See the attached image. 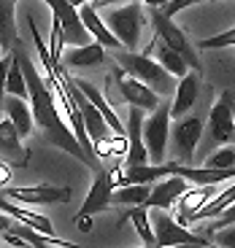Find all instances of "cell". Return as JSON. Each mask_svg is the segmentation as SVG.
<instances>
[{"label":"cell","mask_w":235,"mask_h":248,"mask_svg":"<svg viewBox=\"0 0 235 248\" xmlns=\"http://www.w3.org/2000/svg\"><path fill=\"white\" fill-rule=\"evenodd\" d=\"M17 54H19V51H17ZM19 62H22L25 81H27V94H30L27 100L33 103V108H30V111H33V124H35L38 132L44 135V140L51 143L54 149H62L65 154L76 156V159H79L81 165H87L92 173L98 168H103L100 162L89 159L87 151L81 149V143L76 140L73 130L68 127V122L62 119L60 108H57L54 94H51L49 84H46V78H44V73H41V70L30 62V57H25V54H19Z\"/></svg>","instance_id":"1"},{"label":"cell","mask_w":235,"mask_h":248,"mask_svg":"<svg viewBox=\"0 0 235 248\" xmlns=\"http://www.w3.org/2000/svg\"><path fill=\"white\" fill-rule=\"evenodd\" d=\"M117 65L124 68L130 76H135L138 81L149 84L157 94L162 92H173L176 89V76L168 73L157 60H151L149 54H138V51H127V49H117Z\"/></svg>","instance_id":"2"},{"label":"cell","mask_w":235,"mask_h":248,"mask_svg":"<svg viewBox=\"0 0 235 248\" xmlns=\"http://www.w3.org/2000/svg\"><path fill=\"white\" fill-rule=\"evenodd\" d=\"M108 30L119 38L122 49L138 51L141 44V30L146 25V14H143L141 3H119V8H111L103 19Z\"/></svg>","instance_id":"3"},{"label":"cell","mask_w":235,"mask_h":248,"mask_svg":"<svg viewBox=\"0 0 235 248\" xmlns=\"http://www.w3.org/2000/svg\"><path fill=\"white\" fill-rule=\"evenodd\" d=\"M95 178H92V186H89V194L87 200H84V205L79 208V213L73 216V221L79 224L81 232H89L92 230V224H89V218L98 216V213L108 211L111 208V194H114V184H111V175H108V170L105 168H98L95 170Z\"/></svg>","instance_id":"4"},{"label":"cell","mask_w":235,"mask_h":248,"mask_svg":"<svg viewBox=\"0 0 235 248\" xmlns=\"http://www.w3.org/2000/svg\"><path fill=\"white\" fill-rule=\"evenodd\" d=\"M151 25H154V32H157V38H160L162 44L170 46L173 51H179V54L186 60L189 70H198V73H203L200 54L195 51V46L189 44V38L184 35V30H181V27L176 25L170 16H165V14H162V8H151Z\"/></svg>","instance_id":"5"},{"label":"cell","mask_w":235,"mask_h":248,"mask_svg":"<svg viewBox=\"0 0 235 248\" xmlns=\"http://www.w3.org/2000/svg\"><path fill=\"white\" fill-rule=\"evenodd\" d=\"M108 84L117 87V92H119L117 97L124 100L127 106H135V108H141V111H157V106H160V94L149 87V84H143L135 76H130L124 68H119V65L111 70Z\"/></svg>","instance_id":"6"},{"label":"cell","mask_w":235,"mask_h":248,"mask_svg":"<svg viewBox=\"0 0 235 248\" xmlns=\"http://www.w3.org/2000/svg\"><path fill=\"white\" fill-rule=\"evenodd\" d=\"M168 138H170V106L160 103L151 116L143 119V146L149 151V162L160 165L168 151Z\"/></svg>","instance_id":"7"},{"label":"cell","mask_w":235,"mask_h":248,"mask_svg":"<svg viewBox=\"0 0 235 248\" xmlns=\"http://www.w3.org/2000/svg\"><path fill=\"white\" fill-rule=\"evenodd\" d=\"M154 221H151V230H154V243L157 248H170L179 246V243H198V246H208L203 235H195L186 227H181L179 218H173L168 211L162 208H154Z\"/></svg>","instance_id":"8"},{"label":"cell","mask_w":235,"mask_h":248,"mask_svg":"<svg viewBox=\"0 0 235 248\" xmlns=\"http://www.w3.org/2000/svg\"><path fill=\"white\" fill-rule=\"evenodd\" d=\"M3 197L25 205H62L70 200L68 186H51V184H35V186H3Z\"/></svg>","instance_id":"9"},{"label":"cell","mask_w":235,"mask_h":248,"mask_svg":"<svg viewBox=\"0 0 235 248\" xmlns=\"http://www.w3.org/2000/svg\"><path fill=\"white\" fill-rule=\"evenodd\" d=\"M233 92H222V97L214 103V108H211L208 113V140L214 143H222V146H227V143H235V119H233Z\"/></svg>","instance_id":"10"},{"label":"cell","mask_w":235,"mask_h":248,"mask_svg":"<svg viewBox=\"0 0 235 248\" xmlns=\"http://www.w3.org/2000/svg\"><path fill=\"white\" fill-rule=\"evenodd\" d=\"M170 138L176 143V154L179 162L189 165L195 159V149H198L200 138H203V119L200 116H189V119H179L170 130Z\"/></svg>","instance_id":"11"},{"label":"cell","mask_w":235,"mask_h":248,"mask_svg":"<svg viewBox=\"0 0 235 248\" xmlns=\"http://www.w3.org/2000/svg\"><path fill=\"white\" fill-rule=\"evenodd\" d=\"M0 159L11 168H27L30 149L22 143V135L8 119H0Z\"/></svg>","instance_id":"12"},{"label":"cell","mask_w":235,"mask_h":248,"mask_svg":"<svg viewBox=\"0 0 235 248\" xmlns=\"http://www.w3.org/2000/svg\"><path fill=\"white\" fill-rule=\"evenodd\" d=\"M143 113L141 108L130 106L127 113V154H124V165H146L149 162V151L143 146Z\"/></svg>","instance_id":"13"},{"label":"cell","mask_w":235,"mask_h":248,"mask_svg":"<svg viewBox=\"0 0 235 248\" xmlns=\"http://www.w3.org/2000/svg\"><path fill=\"white\" fill-rule=\"evenodd\" d=\"M200 89H203V81H200L198 70H189L184 78H179L173 89V103H170V119H181L189 111L200 97Z\"/></svg>","instance_id":"14"},{"label":"cell","mask_w":235,"mask_h":248,"mask_svg":"<svg viewBox=\"0 0 235 248\" xmlns=\"http://www.w3.org/2000/svg\"><path fill=\"white\" fill-rule=\"evenodd\" d=\"M186 184H189V181H184L181 175H168V178H160L157 184H151V194H149V200H146V208H149V211H151V208H162V211L173 208L176 200L189 189Z\"/></svg>","instance_id":"15"},{"label":"cell","mask_w":235,"mask_h":248,"mask_svg":"<svg viewBox=\"0 0 235 248\" xmlns=\"http://www.w3.org/2000/svg\"><path fill=\"white\" fill-rule=\"evenodd\" d=\"M79 16H81V22H84V27L89 30V35H92L98 44H103L105 49H122L119 38L114 35V32L108 30V25L100 19L95 3H84V6H79Z\"/></svg>","instance_id":"16"},{"label":"cell","mask_w":235,"mask_h":248,"mask_svg":"<svg viewBox=\"0 0 235 248\" xmlns=\"http://www.w3.org/2000/svg\"><path fill=\"white\" fill-rule=\"evenodd\" d=\"M214 186H217V184L186 189V192L181 194L179 200H176V205H179V221H181V224H189V218L195 216V213H198L205 202H211V197L217 194V192H214Z\"/></svg>","instance_id":"17"},{"label":"cell","mask_w":235,"mask_h":248,"mask_svg":"<svg viewBox=\"0 0 235 248\" xmlns=\"http://www.w3.org/2000/svg\"><path fill=\"white\" fill-rule=\"evenodd\" d=\"M105 60V46L98 41H89L84 46H70V51L62 54V62L68 68H95Z\"/></svg>","instance_id":"18"},{"label":"cell","mask_w":235,"mask_h":248,"mask_svg":"<svg viewBox=\"0 0 235 248\" xmlns=\"http://www.w3.org/2000/svg\"><path fill=\"white\" fill-rule=\"evenodd\" d=\"M3 113H6V119L14 124L19 130V135L27 138L33 132V111L30 106H27L25 97H14V94H8V97H3Z\"/></svg>","instance_id":"19"},{"label":"cell","mask_w":235,"mask_h":248,"mask_svg":"<svg viewBox=\"0 0 235 248\" xmlns=\"http://www.w3.org/2000/svg\"><path fill=\"white\" fill-rule=\"evenodd\" d=\"M0 211L8 213V216L17 218V221L27 224V227H33V230L44 232V235H54V227H51V221L46 216L30 211V208H22V205H11V202H8V197H3V194H0Z\"/></svg>","instance_id":"20"},{"label":"cell","mask_w":235,"mask_h":248,"mask_svg":"<svg viewBox=\"0 0 235 248\" xmlns=\"http://www.w3.org/2000/svg\"><path fill=\"white\" fill-rule=\"evenodd\" d=\"M76 87H79L81 92L87 94V97L92 100V106H95V108H98V111L105 116V122L111 124L114 135H119V138H127V130H124V124L119 122V116L114 113V108L108 106V100L103 97V92H98V87H95V84H89V81H76Z\"/></svg>","instance_id":"21"},{"label":"cell","mask_w":235,"mask_h":248,"mask_svg":"<svg viewBox=\"0 0 235 248\" xmlns=\"http://www.w3.org/2000/svg\"><path fill=\"white\" fill-rule=\"evenodd\" d=\"M11 232L22 237L30 248H89V246H76V243L60 240V237H54V235H44V232L33 230V227H27V224H14Z\"/></svg>","instance_id":"22"},{"label":"cell","mask_w":235,"mask_h":248,"mask_svg":"<svg viewBox=\"0 0 235 248\" xmlns=\"http://www.w3.org/2000/svg\"><path fill=\"white\" fill-rule=\"evenodd\" d=\"M17 44H19V32H17V16H14V3L0 0V49L11 51Z\"/></svg>","instance_id":"23"},{"label":"cell","mask_w":235,"mask_h":248,"mask_svg":"<svg viewBox=\"0 0 235 248\" xmlns=\"http://www.w3.org/2000/svg\"><path fill=\"white\" fill-rule=\"evenodd\" d=\"M235 202V184H230L224 192H219V194H214L211 197V202H205L203 208H200L195 216L189 218V224H195V221H205V218H217L222 211H227L230 205Z\"/></svg>","instance_id":"24"},{"label":"cell","mask_w":235,"mask_h":248,"mask_svg":"<svg viewBox=\"0 0 235 248\" xmlns=\"http://www.w3.org/2000/svg\"><path fill=\"white\" fill-rule=\"evenodd\" d=\"M149 194H151V184H127L114 189L111 202H119L124 208H135V205H146Z\"/></svg>","instance_id":"25"},{"label":"cell","mask_w":235,"mask_h":248,"mask_svg":"<svg viewBox=\"0 0 235 248\" xmlns=\"http://www.w3.org/2000/svg\"><path fill=\"white\" fill-rule=\"evenodd\" d=\"M154 54H157V62H160V65L168 70V73H173L176 78H184V76L189 73V65H186V60L179 54V51L170 49V46L162 44L160 49L154 51Z\"/></svg>","instance_id":"26"},{"label":"cell","mask_w":235,"mask_h":248,"mask_svg":"<svg viewBox=\"0 0 235 248\" xmlns=\"http://www.w3.org/2000/svg\"><path fill=\"white\" fill-rule=\"evenodd\" d=\"M127 221H133L135 232L141 235L143 246H157L154 243V230H151V221H149V208L146 205H135L127 211Z\"/></svg>","instance_id":"27"},{"label":"cell","mask_w":235,"mask_h":248,"mask_svg":"<svg viewBox=\"0 0 235 248\" xmlns=\"http://www.w3.org/2000/svg\"><path fill=\"white\" fill-rule=\"evenodd\" d=\"M6 94H14V97H30L27 94V81H25V70H22V62H19V54H14L11 68H8V78H6Z\"/></svg>","instance_id":"28"},{"label":"cell","mask_w":235,"mask_h":248,"mask_svg":"<svg viewBox=\"0 0 235 248\" xmlns=\"http://www.w3.org/2000/svg\"><path fill=\"white\" fill-rule=\"evenodd\" d=\"M208 168H219V170H227V168H235V146H222L219 151L211 154V159L205 162Z\"/></svg>","instance_id":"29"},{"label":"cell","mask_w":235,"mask_h":248,"mask_svg":"<svg viewBox=\"0 0 235 248\" xmlns=\"http://www.w3.org/2000/svg\"><path fill=\"white\" fill-rule=\"evenodd\" d=\"M224 46H235V27H230V30L224 32H217V35L211 38H203L198 44V49H224Z\"/></svg>","instance_id":"30"},{"label":"cell","mask_w":235,"mask_h":248,"mask_svg":"<svg viewBox=\"0 0 235 248\" xmlns=\"http://www.w3.org/2000/svg\"><path fill=\"white\" fill-rule=\"evenodd\" d=\"M211 235H214L217 246L235 248V224H227V227H222V230H217V232H211Z\"/></svg>","instance_id":"31"},{"label":"cell","mask_w":235,"mask_h":248,"mask_svg":"<svg viewBox=\"0 0 235 248\" xmlns=\"http://www.w3.org/2000/svg\"><path fill=\"white\" fill-rule=\"evenodd\" d=\"M214 224H208V235L211 232H217V230H222V227H227V224H235V202L230 205L227 211H222L217 218H211Z\"/></svg>","instance_id":"32"},{"label":"cell","mask_w":235,"mask_h":248,"mask_svg":"<svg viewBox=\"0 0 235 248\" xmlns=\"http://www.w3.org/2000/svg\"><path fill=\"white\" fill-rule=\"evenodd\" d=\"M92 151H95V156H98V159H111V156H114V138L108 135V138L95 140L92 143Z\"/></svg>","instance_id":"33"},{"label":"cell","mask_w":235,"mask_h":248,"mask_svg":"<svg viewBox=\"0 0 235 248\" xmlns=\"http://www.w3.org/2000/svg\"><path fill=\"white\" fill-rule=\"evenodd\" d=\"M11 60H14L11 51H6V54L0 57V103H3V97H6V78H8V68H11Z\"/></svg>","instance_id":"34"},{"label":"cell","mask_w":235,"mask_h":248,"mask_svg":"<svg viewBox=\"0 0 235 248\" xmlns=\"http://www.w3.org/2000/svg\"><path fill=\"white\" fill-rule=\"evenodd\" d=\"M195 3H205V0H170V3H168V6L162 8V14L173 19L176 14L181 11V8H189V6H195Z\"/></svg>","instance_id":"35"},{"label":"cell","mask_w":235,"mask_h":248,"mask_svg":"<svg viewBox=\"0 0 235 248\" xmlns=\"http://www.w3.org/2000/svg\"><path fill=\"white\" fill-rule=\"evenodd\" d=\"M119 3H141V6H149V8H165L170 0H119Z\"/></svg>","instance_id":"36"},{"label":"cell","mask_w":235,"mask_h":248,"mask_svg":"<svg viewBox=\"0 0 235 248\" xmlns=\"http://www.w3.org/2000/svg\"><path fill=\"white\" fill-rule=\"evenodd\" d=\"M11 181V165H6V162L0 159V189Z\"/></svg>","instance_id":"37"},{"label":"cell","mask_w":235,"mask_h":248,"mask_svg":"<svg viewBox=\"0 0 235 248\" xmlns=\"http://www.w3.org/2000/svg\"><path fill=\"white\" fill-rule=\"evenodd\" d=\"M11 227H14V224H11V216L0 211V235H3V232H8Z\"/></svg>","instance_id":"38"},{"label":"cell","mask_w":235,"mask_h":248,"mask_svg":"<svg viewBox=\"0 0 235 248\" xmlns=\"http://www.w3.org/2000/svg\"><path fill=\"white\" fill-rule=\"evenodd\" d=\"M114 3H119V0H95V6H98V8H105V6H114Z\"/></svg>","instance_id":"39"},{"label":"cell","mask_w":235,"mask_h":248,"mask_svg":"<svg viewBox=\"0 0 235 248\" xmlns=\"http://www.w3.org/2000/svg\"><path fill=\"white\" fill-rule=\"evenodd\" d=\"M170 248H205V246H198V243H179V246H170Z\"/></svg>","instance_id":"40"},{"label":"cell","mask_w":235,"mask_h":248,"mask_svg":"<svg viewBox=\"0 0 235 248\" xmlns=\"http://www.w3.org/2000/svg\"><path fill=\"white\" fill-rule=\"evenodd\" d=\"M68 3H70L73 8H79V6H84V3H89V0H68Z\"/></svg>","instance_id":"41"},{"label":"cell","mask_w":235,"mask_h":248,"mask_svg":"<svg viewBox=\"0 0 235 248\" xmlns=\"http://www.w3.org/2000/svg\"><path fill=\"white\" fill-rule=\"evenodd\" d=\"M138 248H157V246H138Z\"/></svg>","instance_id":"42"},{"label":"cell","mask_w":235,"mask_h":248,"mask_svg":"<svg viewBox=\"0 0 235 248\" xmlns=\"http://www.w3.org/2000/svg\"><path fill=\"white\" fill-rule=\"evenodd\" d=\"M233 119H235V103H233Z\"/></svg>","instance_id":"43"},{"label":"cell","mask_w":235,"mask_h":248,"mask_svg":"<svg viewBox=\"0 0 235 248\" xmlns=\"http://www.w3.org/2000/svg\"><path fill=\"white\" fill-rule=\"evenodd\" d=\"M11 3H14V6H17V3H19V0H11Z\"/></svg>","instance_id":"44"},{"label":"cell","mask_w":235,"mask_h":248,"mask_svg":"<svg viewBox=\"0 0 235 248\" xmlns=\"http://www.w3.org/2000/svg\"><path fill=\"white\" fill-rule=\"evenodd\" d=\"M3 54H6V51H3V49H0V57H3Z\"/></svg>","instance_id":"45"},{"label":"cell","mask_w":235,"mask_h":248,"mask_svg":"<svg viewBox=\"0 0 235 248\" xmlns=\"http://www.w3.org/2000/svg\"><path fill=\"white\" fill-rule=\"evenodd\" d=\"M217 248H222V246H217Z\"/></svg>","instance_id":"46"}]
</instances>
